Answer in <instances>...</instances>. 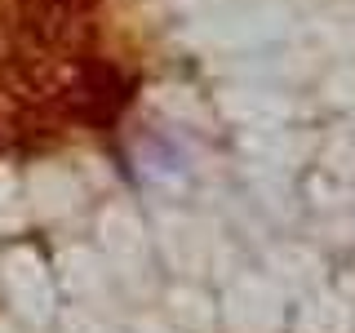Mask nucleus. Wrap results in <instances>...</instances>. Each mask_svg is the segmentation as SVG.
I'll list each match as a JSON object with an SVG mask.
<instances>
[{"mask_svg":"<svg viewBox=\"0 0 355 333\" xmlns=\"http://www.w3.org/2000/svg\"><path fill=\"white\" fill-rule=\"evenodd\" d=\"M67 103L80 111V116H89V120H107V116H116L120 103H125V80H120L111 67L94 62V67H85V71L67 85Z\"/></svg>","mask_w":355,"mask_h":333,"instance_id":"nucleus-1","label":"nucleus"}]
</instances>
